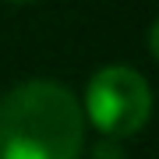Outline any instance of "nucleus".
I'll list each match as a JSON object with an SVG mask.
<instances>
[{
    "label": "nucleus",
    "instance_id": "obj_1",
    "mask_svg": "<svg viewBox=\"0 0 159 159\" xmlns=\"http://www.w3.org/2000/svg\"><path fill=\"white\" fill-rule=\"evenodd\" d=\"M85 113L71 89L29 78L0 96V159H78Z\"/></svg>",
    "mask_w": 159,
    "mask_h": 159
},
{
    "label": "nucleus",
    "instance_id": "obj_3",
    "mask_svg": "<svg viewBox=\"0 0 159 159\" xmlns=\"http://www.w3.org/2000/svg\"><path fill=\"white\" fill-rule=\"evenodd\" d=\"M92 159H124V148H120V142H113V138H99V142L92 145Z\"/></svg>",
    "mask_w": 159,
    "mask_h": 159
},
{
    "label": "nucleus",
    "instance_id": "obj_2",
    "mask_svg": "<svg viewBox=\"0 0 159 159\" xmlns=\"http://www.w3.org/2000/svg\"><path fill=\"white\" fill-rule=\"evenodd\" d=\"M81 113L92 120V127L102 138H131L148 124L152 113V89L134 67L106 64L89 78Z\"/></svg>",
    "mask_w": 159,
    "mask_h": 159
},
{
    "label": "nucleus",
    "instance_id": "obj_5",
    "mask_svg": "<svg viewBox=\"0 0 159 159\" xmlns=\"http://www.w3.org/2000/svg\"><path fill=\"white\" fill-rule=\"evenodd\" d=\"M7 4H32V0H7Z\"/></svg>",
    "mask_w": 159,
    "mask_h": 159
},
{
    "label": "nucleus",
    "instance_id": "obj_4",
    "mask_svg": "<svg viewBox=\"0 0 159 159\" xmlns=\"http://www.w3.org/2000/svg\"><path fill=\"white\" fill-rule=\"evenodd\" d=\"M148 50H152V57L159 60V18L152 21V29H148Z\"/></svg>",
    "mask_w": 159,
    "mask_h": 159
}]
</instances>
